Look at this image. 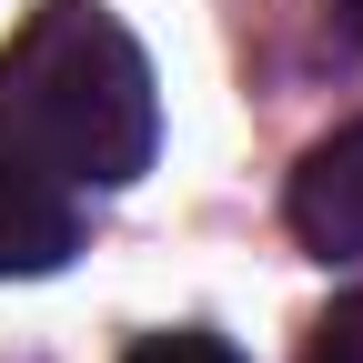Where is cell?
Returning <instances> with one entry per match:
<instances>
[{
  "mask_svg": "<svg viewBox=\"0 0 363 363\" xmlns=\"http://www.w3.org/2000/svg\"><path fill=\"white\" fill-rule=\"evenodd\" d=\"M0 142L51 182H142L162 142L152 61L101 0H40L0 51Z\"/></svg>",
  "mask_w": 363,
  "mask_h": 363,
  "instance_id": "cell-1",
  "label": "cell"
},
{
  "mask_svg": "<svg viewBox=\"0 0 363 363\" xmlns=\"http://www.w3.org/2000/svg\"><path fill=\"white\" fill-rule=\"evenodd\" d=\"M293 233L323 262H363V121L303 152V172H293Z\"/></svg>",
  "mask_w": 363,
  "mask_h": 363,
  "instance_id": "cell-2",
  "label": "cell"
},
{
  "mask_svg": "<svg viewBox=\"0 0 363 363\" xmlns=\"http://www.w3.org/2000/svg\"><path fill=\"white\" fill-rule=\"evenodd\" d=\"M81 252V222H71V192L30 152L0 142V272H61Z\"/></svg>",
  "mask_w": 363,
  "mask_h": 363,
  "instance_id": "cell-3",
  "label": "cell"
},
{
  "mask_svg": "<svg viewBox=\"0 0 363 363\" xmlns=\"http://www.w3.org/2000/svg\"><path fill=\"white\" fill-rule=\"evenodd\" d=\"M303 363H363V293H343L323 323H313V353Z\"/></svg>",
  "mask_w": 363,
  "mask_h": 363,
  "instance_id": "cell-4",
  "label": "cell"
},
{
  "mask_svg": "<svg viewBox=\"0 0 363 363\" xmlns=\"http://www.w3.org/2000/svg\"><path fill=\"white\" fill-rule=\"evenodd\" d=\"M121 363H242L222 333H152L142 353H121Z\"/></svg>",
  "mask_w": 363,
  "mask_h": 363,
  "instance_id": "cell-5",
  "label": "cell"
},
{
  "mask_svg": "<svg viewBox=\"0 0 363 363\" xmlns=\"http://www.w3.org/2000/svg\"><path fill=\"white\" fill-rule=\"evenodd\" d=\"M333 21H343V40H363V0H333Z\"/></svg>",
  "mask_w": 363,
  "mask_h": 363,
  "instance_id": "cell-6",
  "label": "cell"
}]
</instances>
